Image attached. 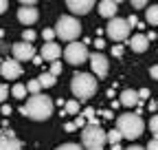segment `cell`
Listing matches in <instances>:
<instances>
[{
    "instance_id": "obj_1",
    "label": "cell",
    "mask_w": 158,
    "mask_h": 150,
    "mask_svg": "<svg viewBox=\"0 0 158 150\" xmlns=\"http://www.w3.org/2000/svg\"><path fill=\"white\" fill-rule=\"evenodd\" d=\"M22 115H27L29 119H35V121H46L51 115H53V99L48 95H31L27 99V104L22 106Z\"/></svg>"
},
{
    "instance_id": "obj_2",
    "label": "cell",
    "mask_w": 158,
    "mask_h": 150,
    "mask_svg": "<svg viewBox=\"0 0 158 150\" xmlns=\"http://www.w3.org/2000/svg\"><path fill=\"white\" fill-rule=\"evenodd\" d=\"M143 128H145V124H143L141 115H136V113H127V115H121L116 119V130L125 139H138L143 135Z\"/></svg>"
},
{
    "instance_id": "obj_3",
    "label": "cell",
    "mask_w": 158,
    "mask_h": 150,
    "mask_svg": "<svg viewBox=\"0 0 158 150\" xmlns=\"http://www.w3.org/2000/svg\"><path fill=\"white\" fill-rule=\"evenodd\" d=\"M70 90L77 99H90L97 93V77L90 73H77L70 82Z\"/></svg>"
},
{
    "instance_id": "obj_4",
    "label": "cell",
    "mask_w": 158,
    "mask_h": 150,
    "mask_svg": "<svg viewBox=\"0 0 158 150\" xmlns=\"http://www.w3.org/2000/svg\"><path fill=\"white\" fill-rule=\"evenodd\" d=\"M55 33H57L59 40H64V42H75L77 38L81 35V24H79V20L73 18V15H62L55 24Z\"/></svg>"
},
{
    "instance_id": "obj_5",
    "label": "cell",
    "mask_w": 158,
    "mask_h": 150,
    "mask_svg": "<svg viewBox=\"0 0 158 150\" xmlns=\"http://www.w3.org/2000/svg\"><path fill=\"white\" fill-rule=\"evenodd\" d=\"M108 141V135H106V130L101 126H97V124H90L84 128V133H81V143L86 150H103Z\"/></svg>"
},
{
    "instance_id": "obj_6",
    "label": "cell",
    "mask_w": 158,
    "mask_h": 150,
    "mask_svg": "<svg viewBox=\"0 0 158 150\" xmlns=\"http://www.w3.org/2000/svg\"><path fill=\"white\" fill-rule=\"evenodd\" d=\"M106 31H108V38H110V40H114V42H123V40H127V38H130L132 27L127 24L125 18H110V22H108Z\"/></svg>"
},
{
    "instance_id": "obj_7",
    "label": "cell",
    "mask_w": 158,
    "mask_h": 150,
    "mask_svg": "<svg viewBox=\"0 0 158 150\" xmlns=\"http://www.w3.org/2000/svg\"><path fill=\"white\" fill-rule=\"evenodd\" d=\"M62 55L66 58V62H70L73 66H79V64L88 62V49H86L84 42H70V44L64 49Z\"/></svg>"
},
{
    "instance_id": "obj_8",
    "label": "cell",
    "mask_w": 158,
    "mask_h": 150,
    "mask_svg": "<svg viewBox=\"0 0 158 150\" xmlns=\"http://www.w3.org/2000/svg\"><path fill=\"white\" fill-rule=\"evenodd\" d=\"M11 51H13V60H18V62H27V60L35 58V49L31 42H15L11 46Z\"/></svg>"
},
{
    "instance_id": "obj_9",
    "label": "cell",
    "mask_w": 158,
    "mask_h": 150,
    "mask_svg": "<svg viewBox=\"0 0 158 150\" xmlns=\"http://www.w3.org/2000/svg\"><path fill=\"white\" fill-rule=\"evenodd\" d=\"M0 75H2L5 80H15V77L22 75V64L18 60H13V58L2 60V64H0Z\"/></svg>"
},
{
    "instance_id": "obj_10",
    "label": "cell",
    "mask_w": 158,
    "mask_h": 150,
    "mask_svg": "<svg viewBox=\"0 0 158 150\" xmlns=\"http://www.w3.org/2000/svg\"><path fill=\"white\" fill-rule=\"evenodd\" d=\"M88 58H90V66H92V71H94L97 77H106L108 71H110V62H108L106 55H101V53H90Z\"/></svg>"
},
{
    "instance_id": "obj_11",
    "label": "cell",
    "mask_w": 158,
    "mask_h": 150,
    "mask_svg": "<svg viewBox=\"0 0 158 150\" xmlns=\"http://www.w3.org/2000/svg\"><path fill=\"white\" fill-rule=\"evenodd\" d=\"M97 0H66V7L75 13V15H84L94 7Z\"/></svg>"
},
{
    "instance_id": "obj_12",
    "label": "cell",
    "mask_w": 158,
    "mask_h": 150,
    "mask_svg": "<svg viewBox=\"0 0 158 150\" xmlns=\"http://www.w3.org/2000/svg\"><path fill=\"white\" fill-rule=\"evenodd\" d=\"M0 150H22V143L15 139L13 133L0 130Z\"/></svg>"
},
{
    "instance_id": "obj_13",
    "label": "cell",
    "mask_w": 158,
    "mask_h": 150,
    "mask_svg": "<svg viewBox=\"0 0 158 150\" xmlns=\"http://www.w3.org/2000/svg\"><path fill=\"white\" fill-rule=\"evenodd\" d=\"M64 51H62V46L59 44H55V42H46L44 46H42V60H46V62H55V60H59V55H62Z\"/></svg>"
},
{
    "instance_id": "obj_14",
    "label": "cell",
    "mask_w": 158,
    "mask_h": 150,
    "mask_svg": "<svg viewBox=\"0 0 158 150\" xmlns=\"http://www.w3.org/2000/svg\"><path fill=\"white\" fill-rule=\"evenodd\" d=\"M37 18H40V11L35 7H22V9H18V20L22 22V24H35Z\"/></svg>"
},
{
    "instance_id": "obj_15",
    "label": "cell",
    "mask_w": 158,
    "mask_h": 150,
    "mask_svg": "<svg viewBox=\"0 0 158 150\" xmlns=\"http://www.w3.org/2000/svg\"><path fill=\"white\" fill-rule=\"evenodd\" d=\"M130 46H132V51H136V53H145V51H147V46H149V40H147V35L138 33V35L130 38Z\"/></svg>"
},
{
    "instance_id": "obj_16",
    "label": "cell",
    "mask_w": 158,
    "mask_h": 150,
    "mask_svg": "<svg viewBox=\"0 0 158 150\" xmlns=\"http://www.w3.org/2000/svg\"><path fill=\"white\" fill-rule=\"evenodd\" d=\"M99 13L103 18H116V0H101L99 2Z\"/></svg>"
},
{
    "instance_id": "obj_17",
    "label": "cell",
    "mask_w": 158,
    "mask_h": 150,
    "mask_svg": "<svg viewBox=\"0 0 158 150\" xmlns=\"http://www.w3.org/2000/svg\"><path fill=\"white\" fill-rule=\"evenodd\" d=\"M138 90H132V88H125L123 93H121V104L123 106H127V108H132V106H136L138 104Z\"/></svg>"
},
{
    "instance_id": "obj_18",
    "label": "cell",
    "mask_w": 158,
    "mask_h": 150,
    "mask_svg": "<svg viewBox=\"0 0 158 150\" xmlns=\"http://www.w3.org/2000/svg\"><path fill=\"white\" fill-rule=\"evenodd\" d=\"M145 18H147V22H149V24L158 27V5H152V7H147V11H145Z\"/></svg>"
},
{
    "instance_id": "obj_19",
    "label": "cell",
    "mask_w": 158,
    "mask_h": 150,
    "mask_svg": "<svg viewBox=\"0 0 158 150\" xmlns=\"http://www.w3.org/2000/svg\"><path fill=\"white\" fill-rule=\"evenodd\" d=\"M37 82H40V86H42V88H51V86H55V75L42 73V75L37 77Z\"/></svg>"
},
{
    "instance_id": "obj_20",
    "label": "cell",
    "mask_w": 158,
    "mask_h": 150,
    "mask_svg": "<svg viewBox=\"0 0 158 150\" xmlns=\"http://www.w3.org/2000/svg\"><path fill=\"white\" fill-rule=\"evenodd\" d=\"M77 113H79V102H77V99L66 102V106H64V115H77Z\"/></svg>"
},
{
    "instance_id": "obj_21",
    "label": "cell",
    "mask_w": 158,
    "mask_h": 150,
    "mask_svg": "<svg viewBox=\"0 0 158 150\" xmlns=\"http://www.w3.org/2000/svg\"><path fill=\"white\" fill-rule=\"evenodd\" d=\"M11 95H13V97H18V99L27 97V86H22V84H15V86L11 88Z\"/></svg>"
},
{
    "instance_id": "obj_22",
    "label": "cell",
    "mask_w": 158,
    "mask_h": 150,
    "mask_svg": "<svg viewBox=\"0 0 158 150\" xmlns=\"http://www.w3.org/2000/svg\"><path fill=\"white\" fill-rule=\"evenodd\" d=\"M40 88H42V86H40L37 77H35V80H31V82L27 84V93H31V95H37V93H40Z\"/></svg>"
},
{
    "instance_id": "obj_23",
    "label": "cell",
    "mask_w": 158,
    "mask_h": 150,
    "mask_svg": "<svg viewBox=\"0 0 158 150\" xmlns=\"http://www.w3.org/2000/svg\"><path fill=\"white\" fill-rule=\"evenodd\" d=\"M123 137H121V133H118V130L114 128V130H110V133H108V141L114 146V143H118V141H121Z\"/></svg>"
},
{
    "instance_id": "obj_24",
    "label": "cell",
    "mask_w": 158,
    "mask_h": 150,
    "mask_svg": "<svg viewBox=\"0 0 158 150\" xmlns=\"http://www.w3.org/2000/svg\"><path fill=\"white\" fill-rule=\"evenodd\" d=\"M9 93H11V88H9L7 84H0V104H2V102L9 97Z\"/></svg>"
},
{
    "instance_id": "obj_25",
    "label": "cell",
    "mask_w": 158,
    "mask_h": 150,
    "mask_svg": "<svg viewBox=\"0 0 158 150\" xmlns=\"http://www.w3.org/2000/svg\"><path fill=\"white\" fill-rule=\"evenodd\" d=\"M59 73H62V62H51V75H55V77H57V75Z\"/></svg>"
},
{
    "instance_id": "obj_26",
    "label": "cell",
    "mask_w": 158,
    "mask_h": 150,
    "mask_svg": "<svg viewBox=\"0 0 158 150\" xmlns=\"http://www.w3.org/2000/svg\"><path fill=\"white\" fill-rule=\"evenodd\" d=\"M149 130H152V133L158 137V115H154V117L149 119Z\"/></svg>"
},
{
    "instance_id": "obj_27",
    "label": "cell",
    "mask_w": 158,
    "mask_h": 150,
    "mask_svg": "<svg viewBox=\"0 0 158 150\" xmlns=\"http://www.w3.org/2000/svg\"><path fill=\"white\" fill-rule=\"evenodd\" d=\"M55 150H84L81 146H77V143H62L59 148H55Z\"/></svg>"
},
{
    "instance_id": "obj_28",
    "label": "cell",
    "mask_w": 158,
    "mask_h": 150,
    "mask_svg": "<svg viewBox=\"0 0 158 150\" xmlns=\"http://www.w3.org/2000/svg\"><path fill=\"white\" fill-rule=\"evenodd\" d=\"M130 2H132L134 9H143V7H147V0H130Z\"/></svg>"
},
{
    "instance_id": "obj_29",
    "label": "cell",
    "mask_w": 158,
    "mask_h": 150,
    "mask_svg": "<svg viewBox=\"0 0 158 150\" xmlns=\"http://www.w3.org/2000/svg\"><path fill=\"white\" fill-rule=\"evenodd\" d=\"M35 40V31L33 29H27L24 31V42H33Z\"/></svg>"
},
{
    "instance_id": "obj_30",
    "label": "cell",
    "mask_w": 158,
    "mask_h": 150,
    "mask_svg": "<svg viewBox=\"0 0 158 150\" xmlns=\"http://www.w3.org/2000/svg\"><path fill=\"white\" fill-rule=\"evenodd\" d=\"M42 35H44V40H46V42H53L55 31H53V29H44V33H42Z\"/></svg>"
},
{
    "instance_id": "obj_31",
    "label": "cell",
    "mask_w": 158,
    "mask_h": 150,
    "mask_svg": "<svg viewBox=\"0 0 158 150\" xmlns=\"http://www.w3.org/2000/svg\"><path fill=\"white\" fill-rule=\"evenodd\" d=\"M145 150H158V137H156V139H152V141L147 143V148H145Z\"/></svg>"
},
{
    "instance_id": "obj_32",
    "label": "cell",
    "mask_w": 158,
    "mask_h": 150,
    "mask_svg": "<svg viewBox=\"0 0 158 150\" xmlns=\"http://www.w3.org/2000/svg\"><path fill=\"white\" fill-rule=\"evenodd\" d=\"M7 9H9V0H0V15H2Z\"/></svg>"
},
{
    "instance_id": "obj_33",
    "label": "cell",
    "mask_w": 158,
    "mask_h": 150,
    "mask_svg": "<svg viewBox=\"0 0 158 150\" xmlns=\"http://www.w3.org/2000/svg\"><path fill=\"white\" fill-rule=\"evenodd\" d=\"M18 2H22V7H33L37 0H18Z\"/></svg>"
},
{
    "instance_id": "obj_34",
    "label": "cell",
    "mask_w": 158,
    "mask_h": 150,
    "mask_svg": "<svg viewBox=\"0 0 158 150\" xmlns=\"http://www.w3.org/2000/svg\"><path fill=\"white\" fill-rule=\"evenodd\" d=\"M149 75H152V77H154V80H158V64L149 68Z\"/></svg>"
},
{
    "instance_id": "obj_35",
    "label": "cell",
    "mask_w": 158,
    "mask_h": 150,
    "mask_svg": "<svg viewBox=\"0 0 158 150\" xmlns=\"http://www.w3.org/2000/svg\"><path fill=\"white\" fill-rule=\"evenodd\" d=\"M121 53H123V46H114V49H112V55H116V58H118Z\"/></svg>"
},
{
    "instance_id": "obj_36",
    "label": "cell",
    "mask_w": 158,
    "mask_h": 150,
    "mask_svg": "<svg viewBox=\"0 0 158 150\" xmlns=\"http://www.w3.org/2000/svg\"><path fill=\"white\" fill-rule=\"evenodd\" d=\"M127 24H130V27L138 24V20H136V15H130V18H127Z\"/></svg>"
},
{
    "instance_id": "obj_37",
    "label": "cell",
    "mask_w": 158,
    "mask_h": 150,
    "mask_svg": "<svg viewBox=\"0 0 158 150\" xmlns=\"http://www.w3.org/2000/svg\"><path fill=\"white\" fill-rule=\"evenodd\" d=\"M138 97H143V99H145V97H149V90H147V88H143V90H138Z\"/></svg>"
},
{
    "instance_id": "obj_38",
    "label": "cell",
    "mask_w": 158,
    "mask_h": 150,
    "mask_svg": "<svg viewBox=\"0 0 158 150\" xmlns=\"http://www.w3.org/2000/svg\"><path fill=\"white\" fill-rule=\"evenodd\" d=\"M94 46H97V49H103V46H106V42H103V40H101V38H99V40H97V42H94Z\"/></svg>"
},
{
    "instance_id": "obj_39",
    "label": "cell",
    "mask_w": 158,
    "mask_h": 150,
    "mask_svg": "<svg viewBox=\"0 0 158 150\" xmlns=\"http://www.w3.org/2000/svg\"><path fill=\"white\" fill-rule=\"evenodd\" d=\"M9 113H11V108H9V106L5 104V106H2V115H9Z\"/></svg>"
},
{
    "instance_id": "obj_40",
    "label": "cell",
    "mask_w": 158,
    "mask_h": 150,
    "mask_svg": "<svg viewBox=\"0 0 158 150\" xmlns=\"http://www.w3.org/2000/svg\"><path fill=\"white\" fill-rule=\"evenodd\" d=\"M125 150H145V148H141V146H130V148H125Z\"/></svg>"
},
{
    "instance_id": "obj_41",
    "label": "cell",
    "mask_w": 158,
    "mask_h": 150,
    "mask_svg": "<svg viewBox=\"0 0 158 150\" xmlns=\"http://www.w3.org/2000/svg\"><path fill=\"white\" fill-rule=\"evenodd\" d=\"M112 150H121V146H118V143H114V148Z\"/></svg>"
}]
</instances>
